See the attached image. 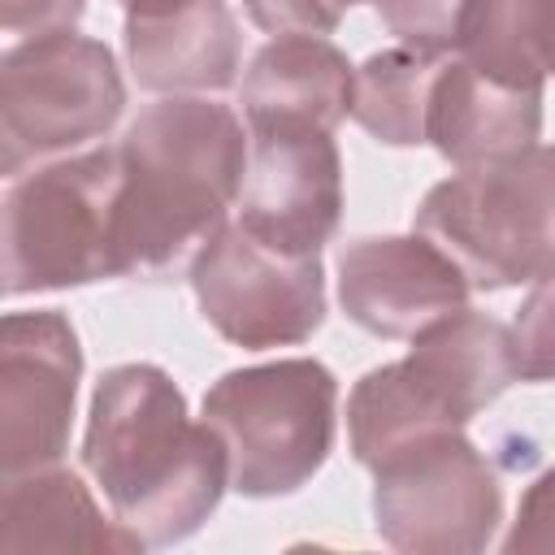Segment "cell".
<instances>
[{
  "instance_id": "cell-1",
  "label": "cell",
  "mask_w": 555,
  "mask_h": 555,
  "mask_svg": "<svg viewBox=\"0 0 555 555\" xmlns=\"http://www.w3.org/2000/svg\"><path fill=\"white\" fill-rule=\"evenodd\" d=\"M251 143L234 108L199 95L147 104L121 134L117 269L121 278L169 282L225 225L243 195Z\"/></svg>"
},
{
  "instance_id": "cell-2",
  "label": "cell",
  "mask_w": 555,
  "mask_h": 555,
  "mask_svg": "<svg viewBox=\"0 0 555 555\" xmlns=\"http://www.w3.org/2000/svg\"><path fill=\"white\" fill-rule=\"evenodd\" d=\"M82 464L143 546L186 542L230 486L225 442L204 416L191 421L186 395L156 364H117L95 382Z\"/></svg>"
},
{
  "instance_id": "cell-3",
  "label": "cell",
  "mask_w": 555,
  "mask_h": 555,
  "mask_svg": "<svg viewBox=\"0 0 555 555\" xmlns=\"http://www.w3.org/2000/svg\"><path fill=\"white\" fill-rule=\"evenodd\" d=\"M516 382L507 325L486 312L460 308L412 338V351L395 364L369 369L347 399L351 455L373 468L395 447L464 429Z\"/></svg>"
},
{
  "instance_id": "cell-4",
  "label": "cell",
  "mask_w": 555,
  "mask_h": 555,
  "mask_svg": "<svg viewBox=\"0 0 555 555\" xmlns=\"http://www.w3.org/2000/svg\"><path fill=\"white\" fill-rule=\"evenodd\" d=\"M416 234L438 243L473 291L555 278V143L429 186Z\"/></svg>"
},
{
  "instance_id": "cell-5",
  "label": "cell",
  "mask_w": 555,
  "mask_h": 555,
  "mask_svg": "<svg viewBox=\"0 0 555 555\" xmlns=\"http://www.w3.org/2000/svg\"><path fill=\"white\" fill-rule=\"evenodd\" d=\"M204 421L225 442L230 490L247 499L295 494L334 451L338 382L308 356L230 369L208 386Z\"/></svg>"
},
{
  "instance_id": "cell-6",
  "label": "cell",
  "mask_w": 555,
  "mask_h": 555,
  "mask_svg": "<svg viewBox=\"0 0 555 555\" xmlns=\"http://www.w3.org/2000/svg\"><path fill=\"white\" fill-rule=\"evenodd\" d=\"M117 147H95L13 178L4 195V295L69 291L117 269Z\"/></svg>"
},
{
  "instance_id": "cell-7",
  "label": "cell",
  "mask_w": 555,
  "mask_h": 555,
  "mask_svg": "<svg viewBox=\"0 0 555 555\" xmlns=\"http://www.w3.org/2000/svg\"><path fill=\"white\" fill-rule=\"evenodd\" d=\"M126 87L100 39L61 30L22 39L0 61V169L9 178L117 126Z\"/></svg>"
},
{
  "instance_id": "cell-8",
  "label": "cell",
  "mask_w": 555,
  "mask_h": 555,
  "mask_svg": "<svg viewBox=\"0 0 555 555\" xmlns=\"http://www.w3.org/2000/svg\"><path fill=\"white\" fill-rule=\"evenodd\" d=\"M503 520L494 464L464 429L421 434L373 464L377 538L408 555H477Z\"/></svg>"
},
{
  "instance_id": "cell-9",
  "label": "cell",
  "mask_w": 555,
  "mask_h": 555,
  "mask_svg": "<svg viewBox=\"0 0 555 555\" xmlns=\"http://www.w3.org/2000/svg\"><path fill=\"white\" fill-rule=\"evenodd\" d=\"M191 291L204 321L243 351L308 343L325 321L321 256L282 251L238 217L195 256Z\"/></svg>"
},
{
  "instance_id": "cell-10",
  "label": "cell",
  "mask_w": 555,
  "mask_h": 555,
  "mask_svg": "<svg viewBox=\"0 0 555 555\" xmlns=\"http://www.w3.org/2000/svg\"><path fill=\"white\" fill-rule=\"evenodd\" d=\"M82 347L69 317L9 312L0 325V468H48L69 447Z\"/></svg>"
},
{
  "instance_id": "cell-11",
  "label": "cell",
  "mask_w": 555,
  "mask_h": 555,
  "mask_svg": "<svg viewBox=\"0 0 555 555\" xmlns=\"http://www.w3.org/2000/svg\"><path fill=\"white\" fill-rule=\"evenodd\" d=\"M238 204V221L264 243L295 256H321L343 217V160L334 130L251 126Z\"/></svg>"
},
{
  "instance_id": "cell-12",
  "label": "cell",
  "mask_w": 555,
  "mask_h": 555,
  "mask_svg": "<svg viewBox=\"0 0 555 555\" xmlns=\"http://www.w3.org/2000/svg\"><path fill=\"white\" fill-rule=\"evenodd\" d=\"M468 278L425 234H369L338 251V304L377 338H416L468 308Z\"/></svg>"
},
{
  "instance_id": "cell-13",
  "label": "cell",
  "mask_w": 555,
  "mask_h": 555,
  "mask_svg": "<svg viewBox=\"0 0 555 555\" xmlns=\"http://www.w3.org/2000/svg\"><path fill=\"white\" fill-rule=\"evenodd\" d=\"M542 134V87H512L486 78L468 61H442L429 91L425 143L455 169L499 165L520 156Z\"/></svg>"
},
{
  "instance_id": "cell-14",
  "label": "cell",
  "mask_w": 555,
  "mask_h": 555,
  "mask_svg": "<svg viewBox=\"0 0 555 555\" xmlns=\"http://www.w3.org/2000/svg\"><path fill=\"white\" fill-rule=\"evenodd\" d=\"M126 61L147 91H221L238 69V22L225 0H182L156 13H126Z\"/></svg>"
},
{
  "instance_id": "cell-15",
  "label": "cell",
  "mask_w": 555,
  "mask_h": 555,
  "mask_svg": "<svg viewBox=\"0 0 555 555\" xmlns=\"http://www.w3.org/2000/svg\"><path fill=\"white\" fill-rule=\"evenodd\" d=\"M0 551L4 555H130L147 551L121 520H104L91 490L69 468H30L4 477L0 507Z\"/></svg>"
},
{
  "instance_id": "cell-16",
  "label": "cell",
  "mask_w": 555,
  "mask_h": 555,
  "mask_svg": "<svg viewBox=\"0 0 555 555\" xmlns=\"http://www.w3.org/2000/svg\"><path fill=\"white\" fill-rule=\"evenodd\" d=\"M356 69L325 35H278L243 78L247 126H317L334 130L351 113Z\"/></svg>"
},
{
  "instance_id": "cell-17",
  "label": "cell",
  "mask_w": 555,
  "mask_h": 555,
  "mask_svg": "<svg viewBox=\"0 0 555 555\" xmlns=\"http://www.w3.org/2000/svg\"><path fill=\"white\" fill-rule=\"evenodd\" d=\"M460 61L512 87H542L555 74V0H468Z\"/></svg>"
},
{
  "instance_id": "cell-18",
  "label": "cell",
  "mask_w": 555,
  "mask_h": 555,
  "mask_svg": "<svg viewBox=\"0 0 555 555\" xmlns=\"http://www.w3.org/2000/svg\"><path fill=\"white\" fill-rule=\"evenodd\" d=\"M438 65H442L438 56H421L412 48L373 52L356 69V87H351L356 126L369 130L377 143H390V147L425 143L429 91H434Z\"/></svg>"
},
{
  "instance_id": "cell-19",
  "label": "cell",
  "mask_w": 555,
  "mask_h": 555,
  "mask_svg": "<svg viewBox=\"0 0 555 555\" xmlns=\"http://www.w3.org/2000/svg\"><path fill=\"white\" fill-rule=\"evenodd\" d=\"M382 26L421 56H447L460 43L468 0H373Z\"/></svg>"
},
{
  "instance_id": "cell-20",
  "label": "cell",
  "mask_w": 555,
  "mask_h": 555,
  "mask_svg": "<svg viewBox=\"0 0 555 555\" xmlns=\"http://www.w3.org/2000/svg\"><path fill=\"white\" fill-rule=\"evenodd\" d=\"M507 343L520 382H555V278L533 282L507 325Z\"/></svg>"
},
{
  "instance_id": "cell-21",
  "label": "cell",
  "mask_w": 555,
  "mask_h": 555,
  "mask_svg": "<svg viewBox=\"0 0 555 555\" xmlns=\"http://www.w3.org/2000/svg\"><path fill=\"white\" fill-rule=\"evenodd\" d=\"M243 9L269 35H334L347 13L343 0H243Z\"/></svg>"
},
{
  "instance_id": "cell-22",
  "label": "cell",
  "mask_w": 555,
  "mask_h": 555,
  "mask_svg": "<svg viewBox=\"0 0 555 555\" xmlns=\"http://www.w3.org/2000/svg\"><path fill=\"white\" fill-rule=\"evenodd\" d=\"M503 551L507 555L555 551V464L542 477H533V486L520 494V507H516V520L503 538Z\"/></svg>"
},
{
  "instance_id": "cell-23",
  "label": "cell",
  "mask_w": 555,
  "mask_h": 555,
  "mask_svg": "<svg viewBox=\"0 0 555 555\" xmlns=\"http://www.w3.org/2000/svg\"><path fill=\"white\" fill-rule=\"evenodd\" d=\"M82 9H87V0H0L4 30L26 35V39L74 30V22L82 17Z\"/></svg>"
},
{
  "instance_id": "cell-24",
  "label": "cell",
  "mask_w": 555,
  "mask_h": 555,
  "mask_svg": "<svg viewBox=\"0 0 555 555\" xmlns=\"http://www.w3.org/2000/svg\"><path fill=\"white\" fill-rule=\"evenodd\" d=\"M126 13H156V9H173V4H182V0H117Z\"/></svg>"
},
{
  "instance_id": "cell-25",
  "label": "cell",
  "mask_w": 555,
  "mask_h": 555,
  "mask_svg": "<svg viewBox=\"0 0 555 555\" xmlns=\"http://www.w3.org/2000/svg\"><path fill=\"white\" fill-rule=\"evenodd\" d=\"M343 4H347V9H351V4H356V0H343Z\"/></svg>"
}]
</instances>
